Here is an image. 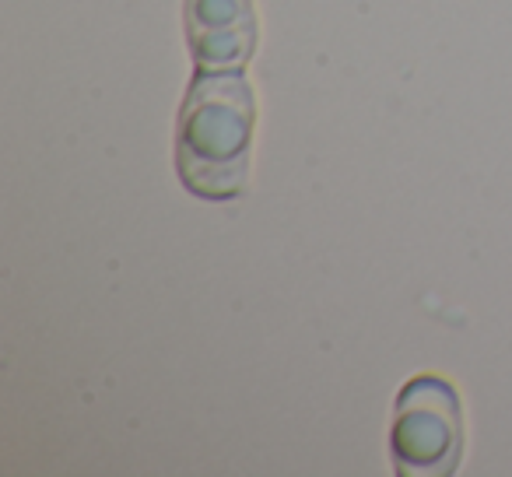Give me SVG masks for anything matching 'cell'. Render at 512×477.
<instances>
[{"mask_svg": "<svg viewBox=\"0 0 512 477\" xmlns=\"http://www.w3.org/2000/svg\"><path fill=\"white\" fill-rule=\"evenodd\" d=\"M390 449L407 477H446L463 456L460 393L442 376H414L393 407Z\"/></svg>", "mask_w": 512, "mask_h": 477, "instance_id": "2", "label": "cell"}, {"mask_svg": "<svg viewBox=\"0 0 512 477\" xmlns=\"http://www.w3.org/2000/svg\"><path fill=\"white\" fill-rule=\"evenodd\" d=\"M186 36L197 67L242 71L256 50L253 0H186Z\"/></svg>", "mask_w": 512, "mask_h": 477, "instance_id": "3", "label": "cell"}, {"mask_svg": "<svg viewBox=\"0 0 512 477\" xmlns=\"http://www.w3.org/2000/svg\"><path fill=\"white\" fill-rule=\"evenodd\" d=\"M256 99L239 71H204L190 85L176 130V169L190 193L228 200L246 190Z\"/></svg>", "mask_w": 512, "mask_h": 477, "instance_id": "1", "label": "cell"}]
</instances>
